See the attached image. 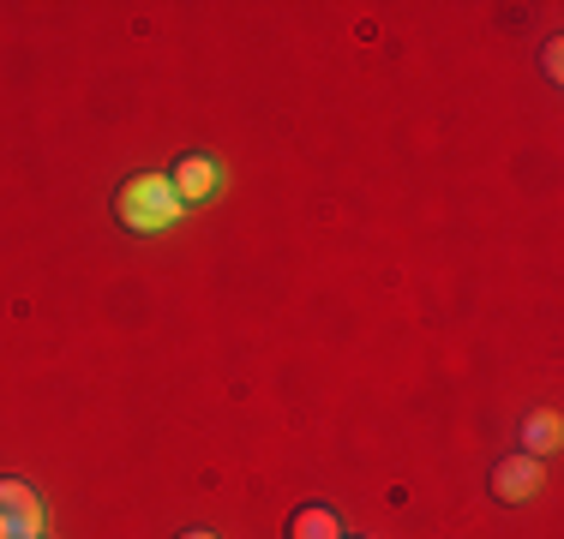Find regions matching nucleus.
Returning <instances> with one entry per match:
<instances>
[{
	"instance_id": "obj_1",
	"label": "nucleus",
	"mask_w": 564,
	"mask_h": 539,
	"mask_svg": "<svg viewBox=\"0 0 564 539\" xmlns=\"http://www.w3.org/2000/svg\"><path fill=\"white\" fill-rule=\"evenodd\" d=\"M115 216L132 234H163V228L181 222V198H174L169 174H132L115 198Z\"/></svg>"
},
{
	"instance_id": "obj_2",
	"label": "nucleus",
	"mask_w": 564,
	"mask_h": 539,
	"mask_svg": "<svg viewBox=\"0 0 564 539\" xmlns=\"http://www.w3.org/2000/svg\"><path fill=\"white\" fill-rule=\"evenodd\" d=\"M0 539H43V497L24 480H0Z\"/></svg>"
},
{
	"instance_id": "obj_3",
	"label": "nucleus",
	"mask_w": 564,
	"mask_h": 539,
	"mask_svg": "<svg viewBox=\"0 0 564 539\" xmlns=\"http://www.w3.org/2000/svg\"><path fill=\"white\" fill-rule=\"evenodd\" d=\"M169 186H174V198H181V210L210 205L217 186H223V168L210 156H181V162H174V174H169Z\"/></svg>"
},
{
	"instance_id": "obj_4",
	"label": "nucleus",
	"mask_w": 564,
	"mask_h": 539,
	"mask_svg": "<svg viewBox=\"0 0 564 539\" xmlns=\"http://www.w3.org/2000/svg\"><path fill=\"white\" fill-rule=\"evenodd\" d=\"M534 492H541V462H534V455H505V462L492 468V497H499V504H529Z\"/></svg>"
},
{
	"instance_id": "obj_5",
	"label": "nucleus",
	"mask_w": 564,
	"mask_h": 539,
	"mask_svg": "<svg viewBox=\"0 0 564 539\" xmlns=\"http://www.w3.org/2000/svg\"><path fill=\"white\" fill-rule=\"evenodd\" d=\"M289 539H343V521H337V509H325V504H306V509H294V516H289Z\"/></svg>"
},
{
	"instance_id": "obj_6",
	"label": "nucleus",
	"mask_w": 564,
	"mask_h": 539,
	"mask_svg": "<svg viewBox=\"0 0 564 539\" xmlns=\"http://www.w3.org/2000/svg\"><path fill=\"white\" fill-rule=\"evenodd\" d=\"M522 443H529L522 455H534V462H541V455H553L558 450V414L553 408H534L529 420H522Z\"/></svg>"
},
{
	"instance_id": "obj_7",
	"label": "nucleus",
	"mask_w": 564,
	"mask_h": 539,
	"mask_svg": "<svg viewBox=\"0 0 564 539\" xmlns=\"http://www.w3.org/2000/svg\"><path fill=\"white\" fill-rule=\"evenodd\" d=\"M181 539H217V534H205V528H186Z\"/></svg>"
}]
</instances>
